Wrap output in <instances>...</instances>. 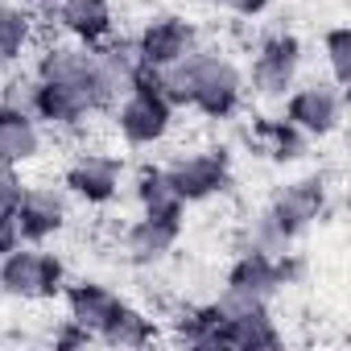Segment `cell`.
I'll list each match as a JSON object with an SVG mask.
<instances>
[{"mask_svg":"<svg viewBox=\"0 0 351 351\" xmlns=\"http://www.w3.org/2000/svg\"><path fill=\"white\" fill-rule=\"evenodd\" d=\"M306 71V42L293 29H265L252 42L244 79H248V95L261 104H281L285 91L302 79Z\"/></svg>","mask_w":351,"mask_h":351,"instance_id":"1","label":"cell"},{"mask_svg":"<svg viewBox=\"0 0 351 351\" xmlns=\"http://www.w3.org/2000/svg\"><path fill=\"white\" fill-rule=\"evenodd\" d=\"M66 261L50 252L46 244H17L0 256V298L21 302V306H42L62 298L66 285Z\"/></svg>","mask_w":351,"mask_h":351,"instance_id":"2","label":"cell"},{"mask_svg":"<svg viewBox=\"0 0 351 351\" xmlns=\"http://www.w3.org/2000/svg\"><path fill=\"white\" fill-rule=\"evenodd\" d=\"M62 191L71 195V203H83L91 211H108L112 203H120L124 186H128V165L120 153L99 149V145H83L71 153V161L62 165Z\"/></svg>","mask_w":351,"mask_h":351,"instance_id":"3","label":"cell"},{"mask_svg":"<svg viewBox=\"0 0 351 351\" xmlns=\"http://www.w3.org/2000/svg\"><path fill=\"white\" fill-rule=\"evenodd\" d=\"M108 120H112V132L124 149L149 153V149H161L173 136L178 108L169 99H161L157 91H149V87H132L108 108Z\"/></svg>","mask_w":351,"mask_h":351,"instance_id":"4","label":"cell"},{"mask_svg":"<svg viewBox=\"0 0 351 351\" xmlns=\"http://www.w3.org/2000/svg\"><path fill=\"white\" fill-rule=\"evenodd\" d=\"M281 116H285L298 132H306L310 141H330V136L343 128V120H347V91L335 87L326 75H310V79L302 75V79L285 91Z\"/></svg>","mask_w":351,"mask_h":351,"instance_id":"5","label":"cell"},{"mask_svg":"<svg viewBox=\"0 0 351 351\" xmlns=\"http://www.w3.org/2000/svg\"><path fill=\"white\" fill-rule=\"evenodd\" d=\"M165 169H169L173 186H178V195L186 199V207L223 199V195L236 186V165H232V153H228L223 145L178 149V153L165 161Z\"/></svg>","mask_w":351,"mask_h":351,"instance_id":"6","label":"cell"},{"mask_svg":"<svg viewBox=\"0 0 351 351\" xmlns=\"http://www.w3.org/2000/svg\"><path fill=\"white\" fill-rule=\"evenodd\" d=\"M265 211H269V219L298 244L314 223H322L326 219V211H330V182H326V173H298V178H289V182H281L273 195H269V203H265Z\"/></svg>","mask_w":351,"mask_h":351,"instance_id":"7","label":"cell"},{"mask_svg":"<svg viewBox=\"0 0 351 351\" xmlns=\"http://www.w3.org/2000/svg\"><path fill=\"white\" fill-rule=\"evenodd\" d=\"M285 293L281 285V265L269 252H252V248H236L228 273H223V289H219V306L223 310H244V306H273Z\"/></svg>","mask_w":351,"mask_h":351,"instance_id":"8","label":"cell"},{"mask_svg":"<svg viewBox=\"0 0 351 351\" xmlns=\"http://www.w3.org/2000/svg\"><path fill=\"white\" fill-rule=\"evenodd\" d=\"M42 83H54V87H71V91H83V95H91L99 108H104V116H108V108H112V95L99 87V75H95V54H91V46H79V42H50V46H42L38 54H34V66H29Z\"/></svg>","mask_w":351,"mask_h":351,"instance_id":"9","label":"cell"},{"mask_svg":"<svg viewBox=\"0 0 351 351\" xmlns=\"http://www.w3.org/2000/svg\"><path fill=\"white\" fill-rule=\"evenodd\" d=\"M132 46L141 66H173L203 46V29L186 13H153L132 34Z\"/></svg>","mask_w":351,"mask_h":351,"instance_id":"10","label":"cell"},{"mask_svg":"<svg viewBox=\"0 0 351 351\" xmlns=\"http://www.w3.org/2000/svg\"><path fill=\"white\" fill-rule=\"evenodd\" d=\"M71 195L62 191V182H25V195L17 203V236L21 244H50L66 232L71 223Z\"/></svg>","mask_w":351,"mask_h":351,"instance_id":"11","label":"cell"},{"mask_svg":"<svg viewBox=\"0 0 351 351\" xmlns=\"http://www.w3.org/2000/svg\"><path fill=\"white\" fill-rule=\"evenodd\" d=\"M186 232V219H161V215H136L120 228V261L132 269H161Z\"/></svg>","mask_w":351,"mask_h":351,"instance_id":"12","label":"cell"},{"mask_svg":"<svg viewBox=\"0 0 351 351\" xmlns=\"http://www.w3.org/2000/svg\"><path fill=\"white\" fill-rule=\"evenodd\" d=\"M46 13H50L54 34L66 42L95 50L108 38H116V5L112 0H54Z\"/></svg>","mask_w":351,"mask_h":351,"instance_id":"13","label":"cell"},{"mask_svg":"<svg viewBox=\"0 0 351 351\" xmlns=\"http://www.w3.org/2000/svg\"><path fill=\"white\" fill-rule=\"evenodd\" d=\"M244 141H248V149L256 157H265L273 165H298V161H306V153L314 145L285 116H252L248 128H244Z\"/></svg>","mask_w":351,"mask_h":351,"instance_id":"14","label":"cell"},{"mask_svg":"<svg viewBox=\"0 0 351 351\" xmlns=\"http://www.w3.org/2000/svg\"><path fill=\"white\" fill-rule=\"evenodd\" d=\"M62 306H66V318H75L79 326H87L91 335H99L108 326V318L124 306V293L112 289L99 277H75V281L62 285Z\"/></svg>","mask_w":351,"mask_h":351,"instance_id":"15","label":"cell"},{"mask_svg":"<svg viewBox=\"0 0 351 351\" xmlns=\"http://www.w3.org/2000/svg\"><path fill=\"white\" fill-rule=\"evenodd\" d=\"M46 153V128L38 124V116L0 104V165H34Z\"/></svg>","mask_w":351,"mask_h":351,"instance_id":"16","label":"cell"},{"mask_svg":"<svg viewBox=\"0 0 351 351\" xmlns=\"http://www.w3.org/2000/svg\"><path fill=\"white\" fill-rule=\"evenodd\" d=\"M132 186V203L141 215H161V219H186V199L173 186L169 169L157 165V161H145L136 165V173L128 178Z\"/></svg>","mask_w":351,"mask_h":351,"instance_id":"17","label":"cell"},{"mask_svg":"<svg viewBox=\"0 0 351 351\" xmlns=\"http://www.w3.org/2000/svg\"><path fill=\"white\" fill-rule=\"evenodd\" d=\"M223 347L228 351H277L285 343V330L277 326L269 306H244V310H223Z\"/></svg>","mask_w":351,"mask_h":351,"instance_id":"18","label":"cell"},{"mask_svg":"<svg viewBox=\"0 0 351 351\" xmlns=\"http://www.w3.org/2000/svg\"><path fill=\"white\" fill-rule=\"evenodd\" d=\"M91 54H95V75H99V87L112 95V104H116L124 91H132L136 71H141V58H136L132 38H108V42H104V46H95Z\"/></svg>","mask_w":351,"mask_h":351,"instance_id":"19","label":"cell"},{"mask_svg":"<svg viewBox=\"0 0 351 351\" xmlns=\"http://www.w3.org/2000/svg\"><path fill=\"white\" fill-rule=\"evenodd\" d=\"M38 46V17L13 0H0V71L21 66Z\"/></svg>","mask_w":351,"mask_h":351,"instance_id":"20","label":"cell"},{"mask_svg":"<svg viewBox=\"0 0 351 351\" xmlns=\"http://www.w3.org/2000/svg\"><path fill=\"white\" fill-rule=\"evenodd\" d=\"M223 306L211 298V302H199V306H186L178 318H173V343H186V347H199V351H223Z\"/></svg>","mask_w":351,"mask_h":351,"instance_id":"21","label":"cell"},{"mask_svg":"<svg viewBox=\"0 0 351 351\" xmlns=\"http://www.w3.org/2000/svg\"><path fill=\"white\" fill-rule=\"evenodd\" d=\"M157 339H161V322H157L149 310L132 306V302H124V306L108 318V326L95 335V343H108V347H116V351H141V347H149V343H157Z\"/></svg>","mask_w":351,"mask_h":351,"instance_id":"22","label":"cell"},{"mask_svg":"<svg viewBox=\"0 0 351 351\" xmlns=\"http://www.w3.org/2000/svg\"><path fill=\"white\" fill-rule=\"evenodd\" d=\"M318 50H322V66H326V79L335 87H351V29L339 21V25H326L322 38H318Z\"/></svg>","mask_w":351,"mask_h":351,"instance_id":"23","label":"cell"},{"mask_svg":"<svg viewBox=\"0 0 351 351\" xmlns=\"http://www.w3.org/2000/svg\"><path fill=\"white\" fill-rule=\"evenodd\" d=\"M236 248H252V252H269V256H281V252H289L293 248V240L269 219V211L261 207L256 215H248L244 219V228H240V236H236Z\"/></svg>","mask_w":351,"mask_h":351,"instance_id":"24","label":"cell"},{"mask_svg":"<svg viewBox=\"0 0 351 351\" xmlns=\"http://www.w3.org/2000/svg\"><path fill=\"white\" fill-rule=\"evenodd\" d=\"M0 104L9 108H21L34 116V104H38V75L21 62V66H9L0 71Z\"/></svg>","mask_w":351,"mask_h":351,"instance_id":"25","label":"cell"},{"mask_svg":"<svg viewBox=\"0 0 351 351\" xmlns=\"http://www.w3.org/2000/svg\"><path fill=\"white\" fill-rule=\"evenodd\" d=\"M25 195V178L17 165H0V223H9L17 215V203Z\"/></svg>","mask_w":351,"mask_h":351,"instance_id":"26","label":"cell"},{"mask_svg":"<svg viewBox=\"0 0 351 351\" xmlns=\"http://www.w3.org/2000/svg\"><path fill=\"white\" fill-rule=\"evenodd\" d=\"M50 343H54V347H91L95 335H91L87 326H79L75 318H58V326L50 330Z\"/></svg>","mask_w":351,"mask_h":351,"instance_id":"27","label":"cell"},{"mask_svg":"<svg viewBox=\"0 0 351 351\" xmlns=\"http://www.w3.org/2000/svg\"><path fill=\"white\" fill-rule=\"evenodd\" d=\"M215 5H223L236 21H261L273 9V0H215Z\"/></svg>","mask_w":351,"mask_h":351,"instance_id":"28","label":"cell"},{"mask_svg":"<svg viewBox=\"0 0 351 351\" xmlns=\"http://www.w3.org/2000/svg\"><path fill=\"white\" fill-rule=\"evenodd\" d=\"M13 5H21V9H34V13H42V9H50L54 0H13Z\"/></svg>","mask_w":351,"mask_h":351,"instance_id":"29","label":"cell"},{"mask_svg":"<svg viewBox=\"0 0 351 351\" xmlns=\"http://www.w3.org/2000/svg\"><path fill=\"white\" fill-rule=\"evenodd\" d=\"M203 5H215V0H203Z\"/></svg>","mask_w":351,"mask_h":351,"instance_id":"30","label":"cell"}]
</instances>
